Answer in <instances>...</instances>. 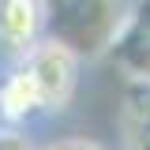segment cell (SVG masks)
Returning a JSON list of instances; mask_svg holds the SVG:
<instances>
[{
  "instance_id": "7a4b0ae2",
  "label": "cell",
  "mask_w": 150,
  "mask_h": 150,
  "mask_svg": "<svg viewBox=\"0 0 150 150\" xmlns=\"http://www.w3.org/2000/svg\"><path fill=\"white\" fill-rule=\"evenodd\" d=\"M128 0H49V34L64 38L83 56H101L112 41Z\"/></svg>"
},
{
  "instance_id": "52a82bcc",
  "label": "cell",
  "mask_w": 150,
  "mask_h": 150,
  "mask_svg": "<svg viewBox=\"0 0 150 150\" xmlns=\"http://www.w3.org/2000/svg\"><path fill=\"white\" fill-rule=\"evenodd\" d=\"M0 150H38V146L30 143L26 128H8V124H0Z\"/></svg>"
},
{
  "instance_id": "5b68a950",
  "label": "cell",
  "mask_w": 150,
  "mask_h": 150,
  "mask_svg": "<svg viewBox=\"0 0 150 150\" xmlns=\"http://www.w3.org/2000/svg\"><path fill=\"white\" fill-rule=\"evenodd\" d=\"M38 120H45V109H41V94H38L30 71L19 60L4 64V71H0V124L34 128Z\"/></svg>"
},
{
  "instance_id": "277c9868",
  "label": "cell",
  "mask_w": 150,
  "mask_h": 150,
  "mask_svg": "<svg viewBox=\"0 0 150 150\" xmlns=\"http://www.w3.org/2000/svg\"><path fill=\"white\" fill-rule=\"evenodd\" d=\"M49 34V0H0V64H15Z\"/></svg>"
},
{
  "instance_id": "ba28073f",
  "label": "cell",
  "mask_w": 150,
  "mask_h": 150,
  "mask_svg": "<svg viewBox=\"0 0 150 150\" xmlns=\"http://www.w3.org/2000/svg\"><path fill=\"white\" fill-rule=\"evenodd\" d=\"M38 150H105V146L94 143V139H56V143H45Z\"/></svg>"
},
{
  "instance_id": "3957f363",
  "label": "cell",
  "mask_w": 150,
  "mask_h": 150,
  "mask_svg": "<svg viewBox=\"0 0 150 150\" xmlns=\"http://www.w3.org/2000/svg\"><path fill=\"white\" fill-rule=\"evenodd\" d=\"M101 56H109L128 79L150 83V0H128L124 19Z\"/></svg>"
},
{
  "instance_id": "6da1fadb",
  "label": "cell",
  "mask_w": 150,
  "mask_h": 150,
  "mask_svg": "<svg viewBox=\"0 0 150 150\" xmlns=\"http://www.w3.org/2000/svg\"><path fill=\"white\" fill-rule=\"evenodd\" d=\"M19 64L34 79L38 94H41L45 116H56V112H64L75 101L79 83H83V53H79L75 45H68L64 38L45 34Z\"/></svg>"
},
{
  "instance_id": "8992f818",
  "label": "cell",
  "mask_w": 150,
  "mask_h": 150,
  "mask_svg": "<svg viewBox=\"0 0 150 150\" xmlns=\"http://www.w3.org/2000/svg\"><path fill=\"white\" fill-rule=\"evenodd\" d=\"M120 143L124 150H150V83L128 79L120 101Z\"/></svg>"
}]
</instances>
